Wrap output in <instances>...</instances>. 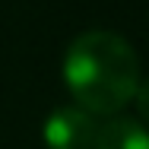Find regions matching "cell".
I'll list each match as a JSON object with an SVG mask.
<instances>
[{
	"label": "cell",
	"mask_w": 149,
	"mask_h": 149,
	"mask_svg": "<svg viewBox=\"0 0 149 149\" xmlns=\"http://www.w3.org/2000/svg\"><path fill=\"white\" fill-rule=\"evenodd\" d=\"M92 149H149V127L136 118L114 114L98 127Z\"/></svg>",
	"instance_id": "obj_3"
},
{
	"label": "cell",
	"mask_w": 149,
	"mask_h": 149,
	"mask_svg": "<svg viewBox=\"0 0 149 149\" xmlns=\"http://www.w3.org/2000/svg\"><path fill=\"white\" fill-rule=\"evenodd\" d=\"M98 124L79 105L54 108L45 120V146L48 149H92L95 146Z\"/></svg>",
	"instance_id": "obj_2"
},
{
	"label": "cell",
	"mask_w": 149,
	"mask_h": 149,
	"mask_svg": "<svg viewBox=\"0 0 149 149\" xmlns=\"http://www.w3.org/2000/svg\"><path fill=\"white\" fill-rule=\"evenodd\" d=\"M133 102H136L140 120L149 127V79H143V83H140V89H136V95H133Z\"/></svg>",
	"instance_id": "obj_4"
},
{
	"label": "cell",
	"mask_w": 149,
	"mask_h": 149,
	"mask_svg": "<svg viewBox=\"0 0 149 149\" xmlns=\"http://www.w3.org/2000/svg\"><path fill=\"white\" fill-rule=\"evenodd\" d=\"M63 83L79 108L95 118H114L140 89L136 51L114 32H83L63 54Z\"/></svg>",
	"instance_id": "obj_1"
}]
</instances>
